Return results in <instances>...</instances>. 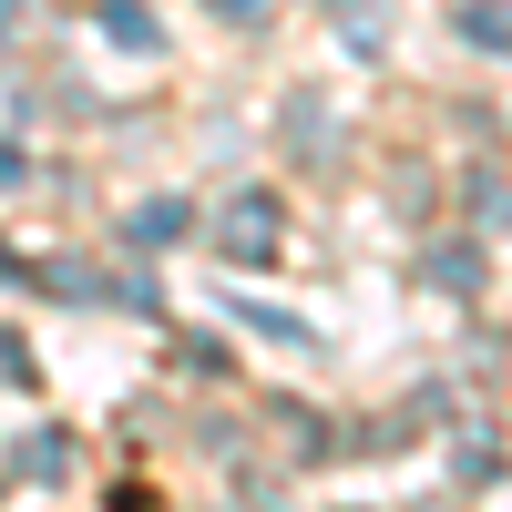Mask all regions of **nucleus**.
I'll list each match as a JSON object with an SVG mask.
<instances>
[{
    "label": "nucleus",
    "mask_w": 512,
    "mask_h": 512,
    "mask_svg": "<svg viewBox=\"0 0 512 512\" xmlns=\"http://www.w3.org/2000/svg\"><path fill=\"white\" fill-rule=\"evenodd\" d=\"M216 11H236V21H246V11H256V0H216Z\"/></svg>",
    "instance_id": "obj_1"
}]
</instances>
